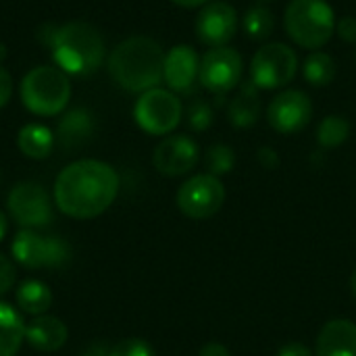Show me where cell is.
<instances>
[{
  "mask_svg": "<svg viewBox=\"0 0 356 356\" xmlns=\"http://www.w3.org/2000/svg\"><path fill=\"white\" fill-rule=\"evenodd\" d=\"M119 194L117 171L94 159L67 165L54 179V204L73 219H94L102 215Z\"/></svg>",
  "mask_w": 356,
  "mask_h": 356,
  "instance_id": "6da1fadb",
  "label": "cell"
},
{
  "mask_svg": "<svg viewBox=\"0 0 356 356\" xmlns=\"http://www.w3.org/2000/svg\"><path fill=\"white\" fill-rule=\"evenodd\" d=\"M108 75L127 92H148L163 79L165 52L159 42L146 35H134L115 46L108 54Z\"/></svg>",
  "mask_w": 356,
  "mask_h": 356,
  "instance_id": "7a4b0ae2",
  "label": "cell"
},
{
  "mask_svg": "<svg viewBox=\"0 0 356 356\" xmlns=\"http://www.w3.org/2000/svg\"><path fill=\"white\" fill-rule=\"evenodd\" d=\"M46 44L60 71L71 75H86L96 71L106 54L102 33L86 21H71L60 27L50 25Z\"/></svg>",
  "mask_w": 356,
  "mask_h": 356,
  "instance_id": "3957f363",
  "label": "cell"
},
{
  "mask_svg": "<svg viewBox=\"0 0 356 356\" xmlns=\"http://www.w3.org/2000/svg\"><path fill=\"white\" fill-rule=\"evenodd\" d=\"M336 13L327 0H292L284 15L286 33L294 44L319 50L336 33Z\"/></svg>",
  "mask_w": 356,
  "mask_h": 356,
  "instance_id": "277c9868",
  "label": "cell"
},
{
  "mask_svg": "<svg viewBox=\"0 0 356 356\" xmlns=\"http://www.w3.org/2000/svg\"><path fill=\"white\" fill-rule=\"evenodd\" d=\"M25 108L40 117H54L65 111L71 98V81L65 71L52 65H40L25 73L19 88Z\"/></svg>",
  "mask_w": 356,
  "mask_h": 356,
  "instance_id": "5b68a950",
  "label": "cell"
},
{
  "mask_svg": "<svg viewBox=\"0 0 356 356\" xmlns=\"http://www.w3.org/2000/svg\"><path fill=\"white\" fill-rule=\"evenodd\" d=\"M10 252L25 269H60L71 261V246L60 236H44L38 229H21Z\"/></svg>",
  "mask_w": 356,
  "mask_h": 356,
  "instance_id": "8992f818",
  "label": "cell"
},
{
  "mask_svg": "<svg viewBox=\"0 0 356 356\" xmlns=\"http://www.w3.org/2000/svg\"><path fill=\"white\" fill-rule=\"evenodd\" d=\"M298 71L296 52L282 42L265 44L250 63V81L261 90H280L288 86Z\"/></svg>",
  "mask_w": 356,
  "mask_h": 356,
  "instance_id": "52a82bcc",
  "label": "cell"
},
{
  "mask_svg": "<svg viewBox=\"0 0 356 356\" xmlns=\"http://www.w3.org/2000/svg\"><path fill=\"white\" fill-rule=\"evenodd\" d=\"M181 102L171 90L152 88L148 92H142L136 106L134 117L140 129H144L150 136H167L171 134L179 121H181Z\"/></svg>",
  "mask_w": 356,
  "mask_h": 356,
  "instance_id": "ba28073f",
  "label": "cell"
},
{
  "mask_svg": "<svg viewBox=\"0 0 356 356\" xmlns=\"http://www.w3.org/2000/svg\"><path fill=\"white\" fill-rule=\"evenodd\" d=\"M177 209L188 219H209L223 209L225 186L211 173H200L186 179L177 190Z\"/></svg>",
  "mask_w": 356,
  "mask_h": 356,
  "instance_id": "9c48e42d",
  "label": "cell"
},
{
  "mask_svg": "<svg viewBox=\"0 0 356 356\" xmlns=\"http://www.w3.org/2000/svg\"><path fill=\"white\" fill-rule=\"evenodd\" d=\"M8 215L23 229H42L52 221V204L46 188L38 181L17 184L6 198Z\"/></svg>",
  "mask_w": 356,
  "mask_h": 356,
  "instance_id": "30bf717a",
  "label": "cell"
},
{
  "mask_svg": "<svg viewBox=\"0 0 356 356\" xmlns=\"http://www.w3.org/2000/svg\"><path fill=\"white\" fill-rule=\"evenodd\" d=\"M242 71H244V63H242L240 52L234 48L221 46V48H211L202 56L198 79L209 92L223 96L240 86Z\"/></svg>",
  "mask_w": 356,
  "mask_h": 356,
  "instance_id": "8fae6325",
  "label": "cell"
},
{
  "mask_svg": "<svg viewBox=\"0 0 356 356\" xmlns=\"http://www.w3.org/2000/svg\"><path fill=\"white\" fill-rule=\"evenodd\" d=\"M313 117V102L302 90H286L267 106V121L280 134L302 131Z\"/></svg>",
  "mask_w": 356,
  "mask_h": 356,
  "instance_id": "7c38bea8",
  "label": "cell"
},
{
  "mask_svg": "<svg viewBox=\"0 0 356 356\" xmlns=\"http://www.w3.org/2000/svg\"><path fill=\"white\" fill-rule=\"evenodd\" d=\"M238 31V13L227 2H209L196 17V35L211 48L227 46Z\"/></svg>",
  "mask_w": 356,
  "mask_h": 356,
  "instance_id": "4fadbf2b",
  "label": "cell"
},
{
  "mask_svg": "<svg viewBox=\"0 0 356 356\" xmlns=\"http://www.w3.org/2000/svg\"><path fill=\"white\" fill-rule=\"evenodd\" d=\"M200 159V148L190 136L165 138L152 154V165L161 175L179 177L190 173Z\"/></svg>",
  "mask_w": 356,
  "mask_h": 356,
  "instance_id": "5bb4252c",
  "label": "cell"
},
{
  "mask_svg": "<svg viewBox=\"0 0 356 356\" xmlns=\"http://www.w3.org/2000/svg\"><path fill=\"white\" fill-rule=\"evenodd\" d=\"M200 60L194 48L188 44H177L165 54V69L163 79L173 92H190L198 77Z\"/></svg>",
  "mask_w": 356,
  "mask_h": 356,
  "instance_id": "9a60e30c",
  "label": "cell"
},
{
  "mask_svg": "<svg viewBox=\"0 0 356 356\" xmlns=\"http://www.w3.org/2000/svg\"><path fill=\"white\" fill-rule=\"evenodd\" d=\"M315 356H356V323L350 319L327 321L319 336Z\"/></svg>",
  "mask_w": 356,
  "mask_h": 356,
  "instance_id": "2e32d148",
  "label": "cell"
},
{
  "mask_svg": "<svg viewBox=\"0 0 356 356\" xmlns=\"http://www.w3.org/2000/svg\"><path fill=\"white\" fill-rule=\"evenodd\" d=\"M67 325L52 315L33 317L25 325V342L40 353H56L67 342Z\"/></svg>",
  "mask_w": 356,
  "mask_h": 356,
  "instance_id": "e0dca14e",
  "label": "cell"
},
{
  "mask_svg": "<svg viewBox=\"0 0 356 356\" xmlns=\"http://www.w3.org/2000/svg\"><path fill=\"white\" fill-rule=\"evenodd\" d=\"M94 131V117L88 108H73L65 113L56 127V144L63 150H75L77 146L86 144Z\"/></svg>",
  "mask_w": 356,
  "mask_h": 356,
  "instance_id": "ac0fdd59",
  "label": "cell"
},
{
  "mask_svg": "<svg viewBox=\"0 0 356 356\" xmlns=\"http://www.w3.org/2000/svg\"><path fill=\"white\" fill-rule=\"evenodd\" d=\"M229 121L238 129H248L252 127L259 117H261V98H259V88L252 81H244L238 90V94L229 102Z\"/></svg>",
  "mask_w": 356,
  "mask_h": 356,
  "instance_id": "d6986e66",
  "label": "cell"
},
{
  "mask_svg": "<svg viewBox=\"0 0 356 356\" xmlns=\"http://www.w3.org/2000/svg\"><path fill=\"white\" fill-rule=\"evenodd\" d=\"M54 134L42 125V123H27L19 129V136H17V146L19 150L27 156V159H33V161H42L46 159L52 148H54Z\"/></svg>",
  "mask_w": 356,
  "mask_h": 356,
  "instance_id": "ffe728a7",
  "label": "cell"
},
{
  "mask_svg": "<svg viewBox=\"0 0 356 356\" xmlns=\"http://www.w3.org/2000/svg\"><path fill=\"white\" fill-rule=\"evenodd\" d=\"M25 342V323L6 302H0V356H17Z\"/></svg>",
  "mask_w": 356,
  "mask_h": 356,
  "instance_id": "44dd1931",
  "label": "cell"
},
{
  "mask_svg": "<svg viewBox=\"0 0 356 356\" xmlns=\"http://www.w3.org/2000/svg\"><path fill=\"white\" fill-rule=\"evenodd\" d=\"M15 300H17V307L23 313H27L31 317H40V315H46V311L50 309L52 292H50V288L44 282L27 280V282H23L17 288Z\"/></svg>",
  "mask_w": 356,
  "mask_h": 356,
  "instance_id": "7402d4cb",
  "label": "cell"
},
{
  "mask_svg": "<svg viewBox=\"0 0 356 356\" xmlns=\"http://www.w3.org/2000/svg\"><path fill=\"white\" fill-rule=\"evenodd\" d=\"M336 73H338L336 60L332 58V54L321 52V50H313L302 65L305 79L315 88L330 86L336 79Z\"/></svg>",
  "mask_w": 356,
  "mask_h": 356,
  "instance_id": "603a6c76",
  "label": "cell"
},
{
  "mask_svg": "<svg viewBox=\"0 0 356 356\" xmlns=\"http://www.w3.org/2000/svg\"><path fill=\"white\" fill-rule=\"evenodd\" d=\"M348 136H350V123L342 115H330L317 127V142L321 148L327 150L342 146L348 140Z\"/></svg>",
  "mask_w": 356,
  "mask_h": 356,
  "instance_id": "cb8c5ba5",
  "label": "cell"
},
{
  "mask_svg": "<svg viewBox=\"0 0 356 356\" xmlns=\"http://www.w3.org/2000/svg\"><path fill=\"white\" fill-rule=\"evenodd\" d=\"M242 27L246 31L248 38L252 40H267L275 27V19L273 13L267 6H252L246 10L244 19H242Z\"/></svg>",
  "mask_w": 356,
  "mask_h": 356,
  "instance_id": "d4e9b609",
  "label": "cell"
},
{
  "mask_svg": "<svg viewBox=\"0 0 356 356\" xmlns=\"http://www.w3.org/2000/svg\"><path fill=\"white\" fill-rule=\"evenodd\" d=\"M204 165H207V171L215 177H221V175H227L234 171L236 167V152L232 146L227 144H213L209 150H207V156H204Z\"/></svg>",
  "mask_w": 356,
  "mask_h": 356,
  "instance_id": "484cf974",
  "label": "cell"
},
{
  "mask_svg": "<svg viewBox=\"0 0 356 356\" xmlns=\"http://www.w3.org/2000/svg\"><path fill=\"white\" fill-rule=\"evenodd\" d=\"M215 121V113L209 102L204 100H194L188 106V125L194 131H207Z\"/></svg>",
  "mask_w": 356,
  "mask_h": 356,
  "instance_id": "4316f807",
  "label": "cell"
},
{
  "mask_svg": "<svg viewBox=\"0 0 356 356\" xmlns=\"http://www.w3.org/2000/svg\"><path fill=\"white\" fill-rule=\"evenodd\" d=\"M108 356H154V348L142 338H125L108 350Z\"/></svg>",
  "mask_w": 356,
  "mask_h": 356,
  "instance_id": "83f0119b",
  "label": "cell"
},
{
  "mask_svg": "<svg viewBox=\"0 0 356 356\" xmlns=\"http://www.w3.org/2000/svg\"><path fill=\"white\" fill-rule=\"evenodd\" d=\"M17 282V271L10 259H6L4 254H0V296L6 294Z\"/></svg>",
  "mask_w": 356,
  "mask_h": 356,
  "instance_id": "f1b7e54d",
  "label": "cell"
},
{
  "mask_svg": "<svg viewBox=\"0 0 356 356\" xmlns=\"http://www.w3.org/2000/svg\"><path fill=\"white\" fill-rule=\"evenodd\" d=\"M336 31L340 33V38H342L344 42L356 44V17H353V15L342 17V19L336 23Z\"/></svg>",
  "mask_w": 356,
  "mask_h": 356,
  "instance_id": "f546056e",
  "label": "cell"
},
{
  "mask_svg": "<svg viewBox=\"0 0 356 356\" xmlns=\"http://www.w3.org/2000/svg\"><path fill=\"white\" fill-rule=\"evenodd\" d=\"M10 96H13V77L0 63V108L10 100Z\"/></svg>",
  "mask_w": 356,
  "mask_h": 356,
  "instance_id": "4dcf8cb0",
  "label": "cell"
},
{
  "mask_svg": "<svg viewBox=\"0 0 356 356\" xmlns=\"http://www.w3.org/2000/svg\"><path fill=\"white\" fill-rule=\"evenodd\" d=\"M257 159H259V163H261L265 169H277V167H280V154H277L273 148H269V146H263V148L257 152Z\"/></svg>",
  "mask_w": 356,
  "mask_h": 356,
  "instance_id": "1f68e13d",
  "label": "cell"
},
{
  "mask_svg": "<svg viewBox=\"0 0 356 356\" xmlns=\"http://www.w3.org/2000/svg\"><path fill=\"white\" fill-rule=\"evenodd\" d=\"M277 356H315L313 350L300 342H290L286 346H282V350L277 353Z\"/></svg>",
  "mask_w": 356,
  "mask_h": 356,
  "instance_id": "d6a6232c",
  "label": "cell"
},
{
  "mask_svg": "<svg viewBox=\"0 0 356 356\" xmlns=\"http://www.w3.org/2000/svg\"><path fill=\"white\" fill-rule=\"evenodd\" d=\"M198 356H232V353H229L227 346H223L219 342H209V344H204L200 348Z\"/></svg>",
  "mask_w": 356,
  "mask_h": 356,
  "instance_id": "836d02e7",
  "label": "cell"
},
{
  "mask_svg": "<svg viewBox=\"0 0 356 356\" xmlns=\"http://www.w3.org/2000/svg\"><path fill=\"white\" fill-rule=\"evenodd\" d=\"M108 346L106 344H92L90 348H86L79 356H108Z\"/></svg>",
  "mask_w": 356,
  "mask_h": 356,
  "instance_id": "e575fe53",
  "label": "cell"
},
{
  "mask_svg": "<svg viewBox=\"0 0 356 356\" xmlns=\"http://www.w3.org/2000/svg\"><path fill=\"white\" fill-rule=\"evenodd\" d=\"M171 2H175V4H179V6H184V8H196V6L209 4L211 0H171Z\"/></svg>",
  "mask_w": 356,
  "mask_h": 356,
  "instance_id": "d590c367",
  "label": "cell"
},
{
  "mask_svg": "<svg viewBox=\"0 0 356 356\" xmlns=\"http://www.w3.org/2000/svg\"><path fill=\"white\" fill-rule=\"evenodd\" d=\"M6 232H8V221H6V215H4V213L0 211V242L4 240Z\"/></svg>",
  "mask_w": 356,
  "mask_h": 356,
  "instance_id": "8d00e7d4",
  "label": "cell"
},
{
  "mask_svg": "<svg viewBox=\"0 0 356 356\" xmlns=\"http://www.w3.org/2000/svg\"><path fill=\"white\" fill-rule=\"evenodd\" d=\"M350 290H353V296L356 298V269L353 271V275H350Z\"/></svg>",
  "mask_w": 356,
  "mask_h": 356,
  "instance_id": "74e56055",
  "label": "cell"
},
{
  "mask_svg": "<svg viewBox=\"0 0 356 356\" xmlns=\"http://www.w3.org/2000/svg\"><path fill=\"white\" fill-rule=\"evenodd\" d=\"M2 56H4V46L0 44V63H2Z\"/></svg>",
  "mask_w": 356,
  "mask_h": 356,
  "instance_id": "f35d334b",
  "label": "cell"
},
{
  "mask_svg": "<svg viewBox=\"0 0 356 356\" xmlns=\"http://www.w3.org/2000/svg\"><path fill=\"white\" fill-rule=\"evenodd\" d=\"M263 2H271V0H263Z\"/></svg>",
  "mask_w": 356,
  "mask_h": 356,
  "instance_id": "ab89813d",
  "label": "cell"
}]
</instances>
